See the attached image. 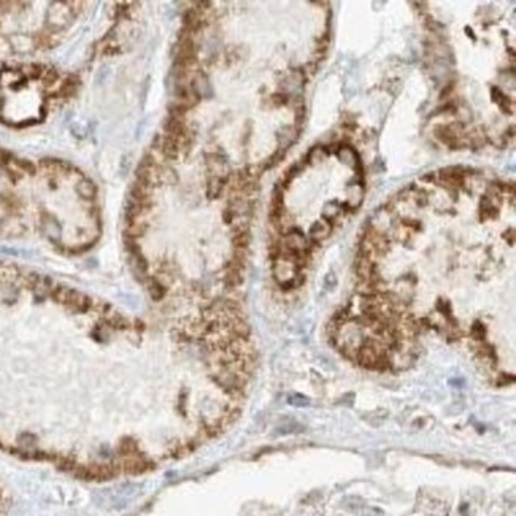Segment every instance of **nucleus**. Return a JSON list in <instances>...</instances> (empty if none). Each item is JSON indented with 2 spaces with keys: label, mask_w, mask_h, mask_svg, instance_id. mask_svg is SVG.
<instances>
[{
  "label": "nucleus",
  "mask_w": 516,
  "mask_h": 516,
  "mask_svg": "<svg viewBox=\"0 0 516 516\" xmlns=\"http://www.w3.org/2000/svg\"><path fill=\"white\" fill-rule=\"evenodd\" d=\"M491 94H493V100L495 103L499 105L500 108H502L504 113H512V105H510V100L508 97L505 96V94L500 91L499 88H491Z\"/></svg>",
  "instance_id": "3"
},
{
  "label": "nucleus",
  "mask_w": 516,
  "mask_h": 516,
  "mask_svg": "<svg viewBox=\"0 0 516 516\" xmlns=\"http://www.w3.org/2000/svg\"><path fill=\"white\" fill-rule=\"evenodd\" d=\"M472 337L477 340V342H483V337H484V328L482 323H475L474 328H472Z\"/></svg>",
  "instance_id": "4"
},
{
  "label": "nucleus",
  "mask_w": 516,
  "mask_h": 516,
  "mask_svg": "<svg viewBox=\"0 0 516 516\" xmlns=\"http://www.w3.org/2000/svg\"><path fill=\"white\" fill-rule=\"evenodd\" d=\"M330 232H332V224L324 221V219L317 221L310 228V238H312L310 242H323L329 237Z\"/></svg>",
  "instance_id": "2"
},
{
  "label": "nucleus",
  "mask_w": 516,
  "mask_h": 516,
  "mask_svg": "<svg viewBox=\"0 0 516 516\" xmlns=\"http://www.w3.org/2000/svg\"><path fill=\"white\" fill-rule=\"evenodd\" d=\"M354 270L356 273H358L359 280H370L377 275V272H375V262H372V260L367 258L360 256V254H358V259H356L354 262Z\"/></svg>",
  "instance_id": "1"
}]
</instances>
